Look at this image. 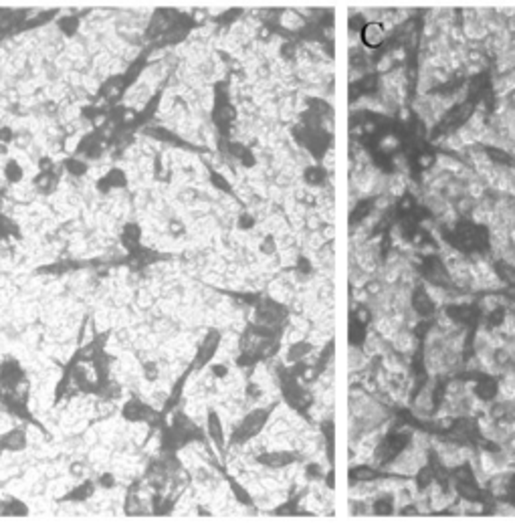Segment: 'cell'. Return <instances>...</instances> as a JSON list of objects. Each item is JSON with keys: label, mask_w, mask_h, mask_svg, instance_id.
Wrapping results in <instances>:
<instances>
[{"label": "cell", "mask_w": 515, "mask_h": 529, "mask_svg": "<svg viewBox=\"0 0 515 529\" xmlns=\"http://www.w3.org/2000/svg\"><path fill=\"white\" fill-rule=\"evenodd\" d=\"M127 184V176L123 170L119 168H111L110 172H107L103 178L97 182V190L99 192H111V190H119V188H125Z\"/></svg>", "instance_id": "6da1fadb"}, {"label": "cell", "mask_w": 515, "mask_h": 529, "mask_svg": "<svg viewBox=\"0 0 515 529\" xmlns=\"http://www.w3.org/2000/svg\"><path fill=\"white\" fill-rule=\"evenodd\" d=\"M149 416H152V410L140 400H130L123 406V418L130 422H146Z\"/></svg>", "instance_id": "7a4b0ae2"}, {"label": "cell", "mask_w": 515, "mask_h": 529, "mask_svg": "<svg viewBox=\"0 0 515 529\" xmlns=\"http://www.w3.org/2000/svg\"><path fill=\"white\" fill-rule=\"evenodd\" d=\"M2 178H4L6 184L16 186L18 182H23V178H25V168L20 166L18 160L8 158V160L4 162V168H2Z\"/></svg>", "instance_id": "3957f363"}, {"label": "cell", "mask_w": 515, "mask_h": 529, "mask_svg": "<svg viewBox=\"0 0 515 529\" xmlns=\"http://www.w3.org/2000/svg\"><path fill=\"white\" fill-rule=\"evenodd\" d=\"M121 242H123V247L127 249V251H136V249H140V240H142V228L138 227V225H134V223H130V225H125L123 228H121Z\"/></svg>", "instance_id": "277c9868"}, {"label": "cell", "mask_w": 515, "mask_h": 529, "mask_svg": "<svg viewBox=\"0 0 515 529\" xmlns=\"http://www.w3.org/2000/svg\"><path fill=\"white\" fill-rule=\"evenodd\" d=\"M57 182L59 180H57L55 172H38L37 178H35V190L49 196V194H53L57 190Z\"/></svg>", "instance_id": "5b68a950"}, {"label": "cell", "mask_w": 515, "mask_h": 529, "mask_svg": "<svg viewBox=\"0 0 515 529\" xmlns=\"http://www.w3.org/2000/svg\"><path fill=\"white\" fill-rule=\"evenodd\" d=\"M87 162L85 160H81V158H69L67 162H65V172L69 174V176H75V178H81V176H85L87 174Z\"/></svg>", "instance_id": "8992f818"}, {"label": "cell", "mask_w": 515, "mask_h": 529, "mask_svg": "<svg viewBox=\"0 0 515 529\" xmlns=\"http://www.w3.org/2000/svg\"><path fill=\"white\" fill-rule=\"evenodd\" d=\"M382 37H384V33L380 29V25H372V27H368L366 31H364V40L370 42V45H378V42H382Z\"/></svg>", "instance_id": "52a82bcc"}, {"label": "cell", "mask_w": 515, "mask_h": 529, "mask_svg": "<svg viewBox=\"0 0 515 529\" xmlns=\"http://www.w3.org/2000/svg\"><path fill=\"white\" fill-rule=\"evenodd\" d=\"M16 140V131L10 125H0V146H8Z\"/></svg>", "instance_id": "ba28073f"}, {"label": "cell", "mask_w": 515, "mask_h": 529, "mask_svg": "<svg viewBox=\"0 0 515 529\" xmlns=\"http://www.w3.org/2000/svg\"><path fill=\"white\" fill-rule=\"evenodd\" d=\"M18 505H20V503H14V501L10 503V507H18ZM6 513H10V515H14V513H18V511H16V509H8ZM18 515H20V513H18Z\"/></svg>", "instance_id": "9c48e42d"}]
</instances>
